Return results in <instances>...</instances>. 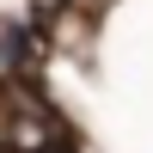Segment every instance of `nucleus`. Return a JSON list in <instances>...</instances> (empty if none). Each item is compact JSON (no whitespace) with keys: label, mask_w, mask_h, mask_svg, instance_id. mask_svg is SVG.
<instances>
[]
</instances>
